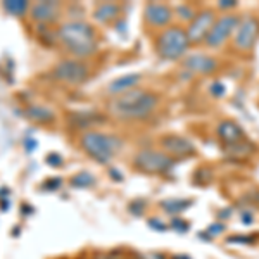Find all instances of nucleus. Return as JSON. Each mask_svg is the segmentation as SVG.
<instances>
[{
	"instance_id": "nucleus-12",
	"label": "nucleus",
	"mask_w": 259,
	"mask_h": 259,
	"mask_svg": "<svg viewBox=\"0 0 259 259\" xmlns=\"http://www.w3.org/2000/svg\"><path fill=\"white\" fill-rule=\"evenodd\" d=\"M173 18V12L166 4H147L145 6V19L149 21L152 26H166Z\"/></svg>"
},
{
	"instance_id": "nucleus-23",
	"label": "nucleus",
	"mask_w": 259,
	"mask_h": 259,
	"mask_svg": "<svg viewBox=\"0 0 259 259\" xmlns=\"http://www.w3.org/2000/svg\"><path fill=\"white\" fill-rule=\"evenodd\" d=\"M95 259H123L121 250H109V252H97Z\"/></svg>"
},
{
	"instance_id": "nucleus-5",
	"label": "nucleus",
	"mask_w": 259,
	"mask_h": 259,
	"mask_svg": "<svg viewBox=\"0 0 259 259\" xmlns=\"http://www.w3.org/2000/svg\"><path fill=\"white\" fill-rule=\"evenodd\" d=\"M135 166L144 173L150 175H159V173H168L173 169L175 161L171 159L168 154L157 152V150H142L135 156Z\"/></svg>"
},
{
	"instance_id": "nucleus-25",
	"label": "nucleus",
	"mask_w": 259,
	"mask_h": 259,
	"mask_svg": "<svg viewBox=\"0 0 259 259\" xmlns=\"http://www.w3.org/2000/svg\"><path fill=\"white\" fill-rule=\"evenodd\" d=\"M225 92H227V89H225L223 83L216 81V83H212V85H211V95H212V97H223Z\"/></svg>"
},
{
	"instance_id": "nucleus-35",
	"label": "nucleus",
	"mask_w": 259,
	"mask_h": 259,
	"mask_svg": "<svg viewBox=\"0 0 259 259\" xmlns=\"http://www.w3.org/2000/svg\"><path fill=\"white\" fill-rule=\"evenodd\" d=\"M175 259H190V257H187V256H178V257H175Z\"/></svg>"
},
{
	"instance_id": "nucleus-24",
	"label": "nucleus",
	"mask_w": 259,
	"mask_h": 259,
	"mask_svg": "<svg viewBox=\"0 0 259 259\" xmlns=\"http://www.w3.org/2000/svg\"><path fill=\"white\" fill-rule=\"evenodd\" d=\"M254 237L252 235H237L228 239V244H252Z\"/></svg>"
},
{
	"instance_id": "nucleus-8",
	"label": "nucleus",
	"mask_w": 259,
	"mask_h": 259,
	"mask_svg": "<svg viewBox=\"0 0 259 259\" xmlns=\"http://www.w3.org/2000/svg\"><path fill=\"white\" fill-rule=\"evenodd\" d=\"M259 36V21L252 16L242 19L235 30V47L239 50H250Z\"/></svg>"
},
{
	"instance_id": "nucleus-10",
	"label": "nucleus",
	"mask_w": 259,
	"mask_h": 259,
	"mask_svg": "<svg viewBox=\"0 0 259 259\" xmlns=\"http://www.w3.org/2000/svg\"><path fill=\"white\" fill-rule=\"evenodd\" d=\"M161 145L166 152L175 157H189V156H194L195 154L194 144H192L190 140L183 139V137H178V135L164 137V139L161 140Z\"/></svg>"
},
{
	"instance_id": "nucleus-16",
	"label": "nucleus",
	"mask_w": 259,
	"mask_h": 259,
	"mask_svg": "<svg viewBox=\"0 0 259 259\" xmlns=\"http://www.w3.org/2000/svg\"><path fill=\"white\" fill-rule=\"evenodd\" d=\"M139 81H140V74H124V76L112 81L107 90H109L111 94L121 95V94H124V92L135 89V87L139 85Z\"/></svg>"
},
{
	"instance_id": "nucleus-13",
	"label": "nucleus",
	"mask_w": 259,
	"mask_h": 259,
	"mask_svg": "<svg viewBox=\"0 0 259 259\" xmlns=\"http://www.w3.org/2000/svg\"><path fill=\"white\" fill-rule=\"evenodd\" d=\"M104 121H106V118L95 111H76L69 114V124L73 128H80V130L97 126V124L104 123Z\"/></svg>"
},
{
	"instance_id": "nucleus-21",
	"label": "nucleus",
	"mask_w": 259,
	"mask_h": 259,
	"mask_svg": "<svg viewBox=\"0 0 259 259\" xmlns=\"http://www.w3.org/2000/svg\"><path fill=\"white\" fill-rule=\"evenodd\" d=\"M2 7H4V11L9 12L11 16L21 18V16L28 11V2H24V0H7V2H4Z\"/></svg>"
},
{
	"instance_id": "nucleus-31",
	"label": "nucleus",
	"mask_w": 259,
	"mask_h": 259,
	"mask_svg": "<svg viewBox=\"0 0 259 259\" xmlns=\"http://www.w3.org/2000/svg\"><path fill=\"white\" fill-rule=\"evenodd\" d=\"M242 221H244V225H250L252 223V214L250 212H242Z\"/></svg>"
},
{
	"instance_id": "nucleus-33",
	"label": "nucleus",
	"mask_w": 259,
	"mask_h": 259,
	"mask_svg": "<svg viewBox=\"0 0 259 259\" xmlns=\"http://www.w3.org/2000/svg\"><path fill=\"white\" fill-rule=\"evenodd\" d=\"M233 6H235V2H230V0H223V2H220L221 9H228V7H233Z\"/></svg>"
},
{
	"instance_id": "nucleus-9",
	"label": "nucleus",
	"mask_w": 259,
	"mask_h": 259,
	"mask_svg": "<svg viewBox=\"0 0 259 259\" xmlns=\"http://www.w3.org/2000/svg\"><path fill=\"white\" fill-rule=\"evenodd\" d=\"M212 24H214V12L212 11H204L195 16L189 26V31H187L190 44H200L209 35Z\"/></svg>"
},
{
	"instance_id": "nucleus-26",
	"label": "nucleus",
	"mask_w": 259,
	"mask_h": 259,
	"mask_svg": "<svg viewBox=\"0 0 259 259\" xmlns=\"http://www.w3.org/2000/svg\"><path fill=\"white\" fill-rule=\"evenodd\" d=\"M177 12L180 14V18H182V19H192V18H194V11H192L189 6H178Z\"/></svg>"
},
{
	"instance_id": "nucleus-7",
	"label": "nucleus",
	"mask_w": 259,
	"mask_h": 259,
	"mask_svg": "<svg viewBox=\"0 0 259 259\" xmlns=\"http://www.w3.org/2000/svg\"><path fill=\"white\" fill-rule=\"evenodd\" d=\"M239 23H240V19L233 14L220 18L214 24H212L209 35L206 36V45L207 47H220V45L232 35V31L237 30Z\"/></svg>"
},
{
	"instance_id": "nucleus-18",
	"label": "nucleus",
	"mask_w": 259,
	"mask_h": 259,
	"mask_svg": "<svg viewBox=\"0 0 259 259\" xmlns=\"http://www.w3.org/2000/svg\"><path fill=\"white\" fill-rule=\"evenodd\" d=\"M24 116L28 119L35 121V123H50V121H54V112L41 106H30L24 111Z\"/></svg>"
},
{
	"instance_id": "nucleus-30",
	"label": "nucleus",
	"mask_w": 259,
	"mask_h": 259,
	"mask_svg": "<svg viewBox=\"0 0 259 259\" xmlns=\"http://www.w3.org/2000/svg\"><path fill=\"white\" fill-rule=\"evenodd\" d=\"M57 187H61V178L49 180V183H45V185H44V189H52V190H56Z\"/></svg>"
},
{
	"instance_id": "nucleus-32",
	"label": "nucleus",
	"mask_w": 259,
	"mask_h": 259,
	"mask_svg": "<svg viewBox=\"0 0 259 259\" xmlns=\"http://www.w3.org/2000/svg\"><path fill=\"white\" fill-rule=\"evenodd\" d=\"M223 230H225L223 225H211V227H209V232L211 233H221Z\"/></svg>"
},
{
	"instance_id": "nucleus-28",
	"label": "nucleus",
	"mask_w": 259,
	"mask_h": 259,
	"mask_svg": "<svg viewBox=\"0 0 259 259\" xmlns=\"http://www.w3.org/2000/svg\"><path fill=\"white\" fill-rule=\"evenodd\" d=\"M177 232H182V233H185L187 230H189V223L187 221H183V220H173V225H171Z\"/></svg>"
},
{
	"instance_id": "nucleus-6",
	"label": "nucleus",
	"mask_w": 259,
	"mask_h": 259,
	"mask_svg": "<svg viewBox=\"0 0 259 259\" xmlns=\"http://www.w3.org/2000/svg\"><path fill=\"white\" fill-rule=\"evenodd\" d=\"M54 78H57L62 83H69V85H81L89 78V68L80 61H61L59 64L52 71Z\"/></svg>"
},
{
	"instance_id": "nucleus-19",
	"label": "nucleus",
	"mask_w": 259,
	"mask_h": 259,
	"mask_svg": "<svg viewBox=\"0 0 259 259\" xmlns=\"http://www.w3.org/2000/svg\"><path fill=\"white\" fill-rule=\"evenodd\" d=\"M225 152L232 157H245L247 154L254 152V145L247 140H240L233 145H227V147H225Z\"/></svg>"
},
{
	"instance_id": "nucleus-3",
	"label": "nucleus",
	"mask_w": 259,
	"mask_h": 259,
	"mask_svg": "<svg viewBox=\"0 0 259 259\" xmlns=\"http://www.w3.org/2000/svg\"><path fill=\"white\" fill-rule=\"evenodd\" d=\"M81 147L94 161L100 164H107L112 161L116 152L121 149V140L112 135H106L100 132H87L80 139Z\"/></svg>"
},
{
	"instance_id": "nucleus-2",
	"label": "nucleus",
	"mask_w": 259,
	"mask_h": 259,
	"mask_svg": "<svg viewBox=\"0 0 259 259\" xmlns=\"http://www.w3.org/2000/svg\"><path fill=\"white\" fill-rule=\"evenodd\" d=\"M57 36L62 45L76 57H89L97 49L94 28L83 21H69L62 24Z\"/></svg>"
},
{
	"instance_id": "nucleus-29",
	"label": "nucleus",
	"mask_w": 259,
	"mask_h": 259,
	"mask_svg": "<svg viewBox=\"0 0 259 259\" xmlns=\"http://www.w3.org/2000/svg\"><path fill=\"white\" fill-rule=\"evenodd\" d=\"M47 162H49V164H52V166H59L62 162V157L57 156V154H50V156H47Z\"/></svg>"
},
{
	"instance_id": "nucleus-1",
	"label": "nucleus",
	"mask_w": 259,
	"mask_h": 259,
	"mask_svg": "<svg viewBox=\"0 0 259 259\" xmlns=\"http://www.w3.org/2000/svg\"><path fill=\"white\" fill-rule=\"evenodd\" d=\"M157 107V97L150 92L133 89L118 95L109 102V111L119 119L149 118Z\"/></svg>"
},
{
	"instance_id": "nucleus-4",
	"label": "nucleus",
	"mask_w": 259,
	"mask_h": 259,
	"mask_svg": "<svg viewBox=\"0 0 259 259\" xmlns=\"http://www.w3.org/2000/svg\"><path fill=\"white\" fill-rule=\"evenodd\" d=\"M189 45L190 41L187 31H183L182 28H168L157 40V52L162 59L175 61L187 52Z\"/></svg>"
},
{
	"instance_id": "nucleus-34",
	"label": "nucleus",
	"mask_w": 259,
	"mask_h": 259,
	"mask_svg": "<svg viewBox=\"0 0 259 259\" xmlns=\"http://www.w3.org/2000/svg\"><path fill=\"white\" fill-rule=\"evenodd\" d=\"M24 142H26V149H28V150H31V149H33V147H35V145H36L35 142H33L31 139H28V140H24Z\"/></svg>"
},
{
	"instance_id": "nucleus-22",
	"label": "nucleus",
	"mask_w": 259,
	"mask_h": 259,
	"mask_svg": "<svg viewBox=\"0 0 259 259\" xmlns=\"http://www.w3.org/2000/svg\"><path fill=\"white\" fill-rule=\"evenodd\" d=\"M94 183H95V178L92 177L90 173H87V171H81V173L74 175V177L71 178V185H73V187H80V189L92 187Z\"/></svg>"
},
{
	"instance_id": "nucleus-20",
	"label": "nucleus",
	"mask_w": 259,
	"mask_h": 259,
	"mask_svg": "<svg viewBox=\"0 0 259 259\" xmlns=\"http://www.w3.org/2000/svg\"><path fill=\"white\" fill-rule=\"evenodd\" d=\"M192 202L187 199H168V200H162L161 207L169 214H175V212H183L187 207H190Z\"/></svg>"
},
{
	"instance_id": "nucleus-11",
	"label": "nucleus",
	"mask_w": 259,
	"mask_h": 259,
	"mask_svg": "<svg viewBox=\"0 0 259 259\" xmlns=\"http://www.w3.org/2000/svg\"><path fill=\"white\" fill-rule=\"evenodd\" d=\"M183 68L197 74H211L216 69V61L206 54H192L183 61Z\"/></svg>"
},
{
	"instance_id": "nucleus-14",
	"label": "nucleus",
	"mask_w": 259,
	"mask_h": 259,
	"mask_svg": "<svg viewBox=\"0 0 259 259\" xmlns=\"http://www.w3.org/2000/svg\"><path fill=\"white\" fill-rule=\"evenodd\" d=\"M218 135L220 139L225 142V145H233L237 142L244 140V132L235 121L225 119L218 124Z\"/></svg>"
},
{
	"instance_id": "nucleus-17",
	"label": "nucleus",
	"mask_w": 259,
	"mask_h": 259,
	"mask_svg": "<svg viewBox=\"0 0 259 259\" xmlns=\"http://www.w3.org/2000/svg\"><path fill=\"white\" fill-rule=\"evenodd\" d=\"M119 14V6L116 4H111V2H106V4H99L97 9L94 12V18L99 21V23H109Z\"/></svg>"
},
{
	"instance_id": "nucleus-15",
	"label": "nucleus",
	"mask_w": 259,
	"mask_h": 259,
	"mask_svg": "<svg viewBox=\"0 0 259 259\" xmlns=\"http://www.w3.org/2000/svg\"><path fill=\"white\" fill-rule=\"evenodd\" d=\"M59 14V4L57 2H38L31 7V18L38 23L54 21Z\"/></svg>"
},
{
	"instance_id": "nucleus-27",
	"label": "nucleus",
	"mask_w": 259,
	"mask_h": 259,
	"mask_svg": "<svg viewBox=\"0 0 259 259\" xmlns=\"http://www.w3.org/2000/svg\"><path fill=\"white\" fill-rule=\"evenodd\" d=\"M149 227L152 228V230H156V232H164L166 228V225L162 223L161 220H157V218H152V220H149Z\"/></svg>"
}]
</instances>
